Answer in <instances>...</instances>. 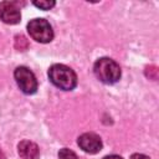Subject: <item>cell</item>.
<instances>
[{"mask_svg":"<svg viewBox=\"0 0 159 159\" xmlns=\"http://www.w3.org/2000/svg\"><path fill=\"white\" fill-rule=\"evenodd\" d=\"M15 81L19 86V88L26 93V94H32L37 89V80L35 75L25 66H20L15 70L14 72Z\"/></svg>","mask_w":159,"mask_h":159,"instance_id":"cell-4","label":"cell"},{"mask_svg":"<svg viewBox=\"0 0 159 159\" xmlns=\"http://www.w3.org/2000/svg\"><path fill=\"white\" fill-rule=\"evenodd\" d=\"M78 145L83 152L89 154H96L101 152L103 144L99 135H97L96 133H83L78 138Z\"/></svg>","mask_w":159,"mask_h":159,"instance_id":"cell-6","label":"cell"},{"mask_svg":"<svg viewBox=\"0 0 159 159\" xmlns=\"http://www.w3.org/2000/svg\"><path fill=\"white\" fill-rule=\"evenodd\" d=\"M0 19L9 25L19 24L21 19L20 9L12 1H2L0 2Z\"/></svg>","mask_w":159,"mask_h":159,"instance_id":"cell-5","label":"cell"},{"mask_svg":"<svg viewBox=\"0 0 159 159\" xmlns=\"http://www.w3.org/2000/svg\"><path fill=\"white\" fill-rule=\"evenodd\" d=\"M0 159H6V158H5V155H4V153L1 152V149H0Z\"/></svg>","mask_w":159,"mask_h":159,"instance_id":"cell-13","label":"cell"},{"mask_svg":"<svg viewBox=\"0 0 159 159\" xmlns=\"http://www.w3.org/2000/svg\"><path fill=\"white\" fill-rule=\"evenodd\" d=\"M48 78L57 88L63 91H72L77 86V76L75 71L61 63H56L50 67Z\"/></svg>","mask_w":159,"mask_h":159,"instance_id":"cell-1","label":"cell"},{"mask_svg":"<svg viewBox=\"0 0 159 159\" xmlns=\"http://www.w3.org/2000/svg\"><path fill=\"white\" fill-rule=\"evenodd\" d=\"M103 159H123V158H122V157H119V155L112 154V155H107V157H104Z\"/></svg>","mask_w":159,"mask_h":159,"instance_id":"cell-12","label":"cell"},{"mask_svg":"<svg viewBox=\"0 0 159 159\" xmlns=\"http://www.w3.org/2000/svg\"><path fill=\"white\" fill-rule=\"evenodd\" d=\"M93 71L96 77L106 83V84H113L119 81L120 78V67L119 65L108 57H102L94 62Z\"/></svg>","mask_w":159,"mask_h":159,"instance_id":"cell-2","label":"cell"},{"mask_svg":"<svg viewBox=\"0 0 159 159\" xmlns=\"http://www.w3.org/2000/svg\"><path fill=\"white\" fill-rule=\"evenodd\" d=\"M15 47L17 50H25V48H27V40L22 35H20V36L17 35L15 37Z\"/></svg>","mask_w":159,"mask_h":159,"instance_id":"cell-10","label":"cell"},{"mask_svg":"<svg viewBox=\"0 0 159 159\" xmlns=\"http://www.w3.org/2000/svg\"><path fill=\"white\" fill-rule=\"evenodd\" d=\"M19 155L22 159H39L40 157V149L36 143L31 140H22L17 145Z\"/></svg>","mask_w":159,"mask_h":159,"instance_id":"cell-7","label":"cell"},{"mask_svg":"<svg viewBox=\"0 0 159 159\" xmlns=\"http://www.w3.org/2000/svg\"><path fill=\"white\" fill-rule=\"evenodd\" d=\"M58 159H78L75 152H72L68 148H62L58 152Z\"/></svg>","mask_w":159,"mask_h":159,"instance_id":"cell-8","label":"cell"},{"mask_svg":"<svg viewBox=\"0 0 159 159\" xmlns=\"http://www.w3.org/2000/svg\"><path fill=\"white\" fill-rule=\"evenodd\" d=\"M130 159H150V158H149V157H147V155H144V154L135 153V154H133V155L130 157Z\"/></svg>","mask_w":159,"mask_h":159,"instance_id":"cell-11","label":"cell"},{"mask_svg":"<svg viewBox=\"0 0 159 159\" xmlns=\"http://www.w3.org/2000/svg\"><path fill=\"white\" fill-rule=\"evenodd\" d=\"M27 31L35 41L41 42V43L50 42L53 39V30L50 22L45 19L30 20V22L27 24Z\"/></svg>","mask_w":159,"mask_h":159,"instance_id":"cell-3","label":"cell"},{"mask_svg":"<svg viewBox=\"0 0 159 159\" xmlns=\"http://www.w3.org/2000/svg\"><path fill=\"white\" fill-rule=\"evenodd\" d=\"M36 7H39V9H41V10H50V9H52L53 6H55V1H50V0H46V1H34L32 2Z\"/></svg>","mask_w":159,"mask_h":159,"instance_id":"cell-9","label":"cell"}]
</instances>
